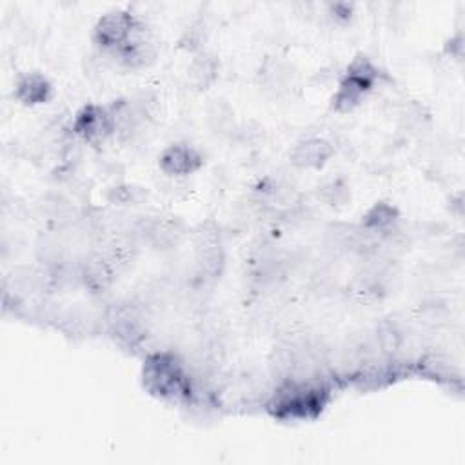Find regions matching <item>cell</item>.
<instances>
[{
	"label": "cell",
	"mask_w": 465,
	"mask_h": 465,
	"mask_svg": "<svg viewBox=\"0 0 465 465\" xmlns=\"http://www.w3.org/2000/svg\"><path fill=\"white\" fill-rule=\"evenodd\" d=\"M400 223V211L396 205L385 200L374 202L360 220V227L367 232H372L381 238H391Z\"/></svg>",
	"instance_id": "obj_13"
},
{
	"label": "cell",
	"mask_w": 465,
	"mask_h": 465,
	"mask_svg": "<svg viewBox=\"0 0 465 465\" xmlns=\"http://www.w3.org/2000/svg\"><path fill=\"white\" fill-rule=\"evenodd\" d=\"M203 163V153L187 142H173L165 145L158 156V167L169 178L191 176L198 173Z\"/></svg>",
	"instance_id": "obj_8"
},
{
	"label": "cell",
	"mask_w": 465,
	"mask_h": 465,
	"mask_svg": "<svg viewBox=\"0 0 465 465\" xmlns=\"http://www.w3.org/2000/svg\"><path fill=\"white\" fill-rule=\"evenodd\" d=\"M134 236L160 251L176 247L185 236V225L173 216H147L140 218L133 227Z\"/></svg>",
	"instance_id": "obj_6"
},
{
	"label": "cell",
	"mask_w": 465,
	"mask_h": 465,
	"mask_svg": "<svg viewBox=\"0 0 465 465\" xmlns=\"http://www.w3.org/2000/svg\"><path fill=\"white\" fill-rule=\"evenodd\" d=\"M122 67L125 69H142L154 62L156 58V45L153 44L151 36L145 35L142 38L133 40L114 54H111Z\"/></svg>",
	"instance_id": "obj_16"
},
{
	"label": "cell",
	"mask_w": 465,
	"mask_h": 465,
	"mask_svg": "<svg viewBox=\"0 0 465 465\" xmlns=\"http://www.w3.org/2000/svg\"><path fill=\"white\" fill-rule=\"evenodd\" d=\"M187 84L194 91H207L211 89L218 76H220V60L211 51H198L193 54V58L187 64Z\"/></svg>",
	"instance_id": "obj_14"
},
{
	"label": "cell",
	"mask_w": 465,
	"mask_h": 465,
	"mask_svg": "<svg viewBox=\"0 0 465 465\" xmlns=\"http://www.w3.org/2000/svg\"><path fill=\"white\" fill-rule=\"evenodd\" d=\"M194 269L203 282H214L225 269V247L220 227L213 222H202L194 231Z\"/></svg>",
	"instance_id": "obj_4"
},
{
	"label": "cell",
	"mask_w": 465,
	"mask_h": 465,
	"mask_svg": "<svg viewBox=\"0 0 465 465\" xmlns=\"http://www.w3.org/2000/svg\"><path fill=\"white\" fill-rule=\"evenodd\" d=\"M381 78L380 67L367 54H356L343 69L336 91L331 96V111L352 113L371 94Z\"/></svg>",
	"instance_id": "obj_1"
},
{
	"label": "cell",
	"mask_w": 465,
	"mask_h": 465,
	"mask_svg": "<svg viewBox=\"0 0 465 465\" xmlns=\"http://www.w3.org/2000/svg\"><path fill=\"white\" fill-rule=\"evenodd\" d=\"M329 16L338 22V24H345L351 20L352 16V4L347 2H338V4H331L329 5Z\"/></svg>",
	"instance_id": "obj_19"
},
{
	"label": "cell",
	"mask_w": 465,
	"mask_h": 465,
	"mask_svg": "<svg viewBox=\"0 0 465 465\" xmlns=\"http://www.w3.org/2000/svg\"><path fill=\"white\" fill-rule=\"evenodd\" d=\"M53 94H54V89L51 80L40 71L22 73L16 78L15 89H13V96L16 98V102L27 107L47 104L53 98Z\"/></svg>",
	"instance_id": "obj_12"
},
{
	"label": "cell",
	"mask_w": 465,
	"mask_h": 465,
	"mask_svg": "<svg viewBox=\"0 0 465 465\" xmlns=\"http://www.w3.org/2000/svg\"><path fill=\"white\" fill-rule=\"evenodd\" d=\"M142 381L151 394L163 400H189L193 392L187 371L169 352H154L143 360Z\"/></svg>",
	"instance_id": "obj_2"
},
{
	"label": "cell",
	"mask_w": 465,
	"mask_h": 465,
	"mask_svg": "<svg viewBox=\"0 0 465 465\" xmlns=\"http://www.w3.org/2000/svg\"><path fill=\"white\" fill-rule=\"evenodd\" d=\"M334 145L322 136L298 140L289 151V163L300 171H320L332 158Z\"/></svg>",
	"instance_id": "obj_9"
},
{
	"label": "cell",
	"mask_w": 465,
	"mask_h": 465,
	"mask_svg": "<svg viewBox=\"0 0 465 465\" xmlns=\"http://www.w3.org/2000/svg\"><path fill=\"white\" fill-rule=\"evenodd\" d=\"M105 107L113 122V136H116L120 142H129L142 134L151 118L143 98L120 96L111 100Z\"/></svg>",
	"instance_id": "obj_5"
},
{
	"label": "cell",
	"mask_w": 465,
	"mask_h": 465,
	"mask_svg": "<svg viewBox=\"0 0 465 465\" xmlns=\"http://www.w3.org/2000/svg\"><path fill=\"white\" fill-rule=\"evenodd\" d=\"M149 35L145 22L127 9H111L93 25V44L107 56L114 54L136 38Z\"/></svg>",
	"instance_id": "obj_3"
},
{
	"label": "cell",
	"mask_w": 465,
	"mask_h": 465,
	"mask_svg": "<svg viewBox=\"0 0 465 465\" xmlns=\"http://www.w3.org/2000/svg\"><path fill=\"white\" fill-rule=\"evenodd\" d=\"M78 280L91 292H104L113 282V267L102 254H91L78 269Z\"/></svg>",
	"instance_id": "obj_15"
},
{
	"label": "cell",
	"mask_w": 465,
	"mask_h": 465,
	"mask_svg": "<svg viewBox=\"0 0 465 465\" xmlns=\"http://www.w3.org/2000/svg\"><path fill=\"white\" fill-rule=\"evenodd\" d=\"M294 76H296V73H294L292 64L282 56H274V54L265 56L256 73L260 87L276 96L287 93L292 87Z\"/></svg>",
	"instance_id": "obj_10"
},
{
	"label": "cell",
	"mask_w": 465,
	"mask_h": 465,
	"mask_svg": "<svg viewBox=\"0 0 465 465\" xmlns=\"http://www.w3.org/2000/svg\"><path fill=\"white\" fill-rule=\"evenodd\" d=\"M314 194L318 202L332 209H343L352 198L351 185L343 176H331L323 180L320 185H316Z\"/></svg>",
	"instance_id": "obj_17"
},
{
	"label": "cell",
	"mask_w": 465,
	"mask_h": 465,
	"mask_svg": "<svg viewBox=\"0 0 465 465\" xmlns=\"http://www.w3.org/2000/svg\"><path fill=\"white\" fill-rule=\"evenodd\" d=\"M143 196V187L134 183H116L105 191V200L111 205H138Z\"/></svg>",
	"instance_id": "obj_18"
},
{
	"label": "cell",
	"mask_w": 465,
	"mask_h": 465,
	"mask_svg": "<svg viewBox=\"0 0 465 465\" xmlns=\"http://www.w3.org/2000/svg\"><path fill=\"white\" fill-rule=\"evenodd\" d=\"M69 131L73 133L74 138L89 145L104 143L109 136H113V122L107 107L102 104L82 105L74 113Z\"/></svg>",
	"instance_id": "obj_7"
},
{
	"label": "cell",
	"mask_w": 465,
	"mask_h": 465,
	"mask_svg": "<svg viewBox=\"0 0 465 465\" xmlns=\"http://www.w3.org/2000/svg\"><path fill=\"white\" fill-rule=\"evenodd\" d=\"M111 332L114 340H118L124 345L134 347L138 345L145 336V318L140 312L138 307L122 305L114 311V314L109 318Z\"/></svg>",
	"instance_id": "obj_11"
}]
</instances>
